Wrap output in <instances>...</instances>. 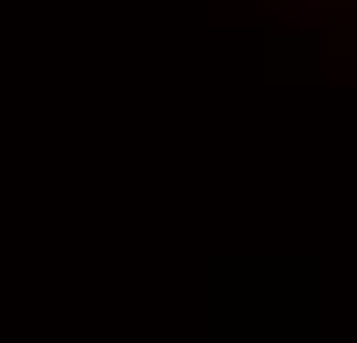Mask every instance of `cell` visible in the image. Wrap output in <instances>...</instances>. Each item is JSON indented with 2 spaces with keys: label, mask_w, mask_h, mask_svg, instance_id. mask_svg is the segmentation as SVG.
Here are the masks:
<instances>
[{
  "label": "cell",
  "mask_w": 357,
  "mask_h": 343,
  "mask_svg": "<svg viewBox=\"0 0 357 343\" xmlns=\"http://www.w3.org/2000/svg\"><path fill=\"white\" fill-rule=\"evenodd\" d=\"M350 8H357V0H350Z\"/></svg>",
  "instance_id": "6da1fadb"
}]
</instances>
